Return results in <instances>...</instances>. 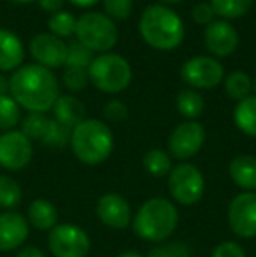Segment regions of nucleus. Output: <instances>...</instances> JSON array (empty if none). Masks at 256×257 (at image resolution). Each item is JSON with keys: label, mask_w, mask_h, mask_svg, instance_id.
Returning a JSON list of instances; mask_svg holds the SVG:
<instances>
[{"label": "nucleus", "mask_w": 256, "mask_h": 257, "mask_svg": "<svg viewBox=\"0 0 256 257\" xmlns=\"http://www.w3.org/2000/svg\"><path fill=\"white\" fill-rule=\"evenodd\" d=\"M14 102L30 112L44 114L58 100V81L49 68L41 65L20 67L9 79Z\"/></svg>", "instance_id": "1"}, {"label": "nucleus", "mask_w": 256, "mask_h": 257, "mask_svg": "<svg viewBox=\"0 0 256 257\" xmlns=\"http://www.w3.org/2000/svg\"><path fill=\"white\" fill-rule=\"evenodd\" d=\"M142 39L154 49L170 51L181 46L185 39V25L181 18L168 7L154 4L144 9L139 21Z\"/></svg>", "instance_id": "2"}, {"label": "nucleus", "mask_w": 256, "mask_h": 257, "mask_svg": "<svg viewBox=\"0 0 256 257\" xmlns=\"http://www.w3.org/2000/svg\"><path fill=\"white\" fill-rule=\"evenodd\" d=\"M179 213L167 198H151L133 217V231L139 238L160 243L172 236L178 227Z\"/></svg>", "instance_id": "3"}, {"label": "nucleus", "mask_w": 256, "mask_h": 257, "mask_svg": "<svg viewBox=\"0 0 256 257\" xmlns=\"http://www.w3.org/2000/svg\"><path fill=\"white\" fill-rule=\"evenodd\" d=\"M114 137L99 119H84L70 133V149L84 165H99L113 153Z\"/></svg>", "instance_id": "4"}, {"label": "nucleus", "mask_w": 256, "mask_h": 257, "mask_svg": "<svg viewBox=\"0 0 256 257\" xmlns=\"http://www.w3.org/2000/svg\"><path fill=\"white\" fill-rule=\"evenodd\" d=\"M88 77L97 89L104 93H120L132 81L130 63L120 54H100L88 67Z\"/></svg>", "instance_id": "5"}, {"label": "nucleus", "mask_w": 256, "mask_h": 257, "mask_svg": "<svg viewBox=\"0 0 256 257\" xmlns=\"http://www.w3.org/2000/svg\"><path fill=\"white\" fill-rule=\"evenodd\" d=\"M75 35L92 51H109L118 42V28L111 18L100 13H86L75 23Z\"/></svg>", "instance_id": "6"}, {"label": "nucleus", "mask_w": 256, "mask_h": 257, "mask_svg": "<svg viewBox=\"0 0 256 257\" xmlns=\"http://www.w3.org/2000/svg\"><path fill=\"white\" fill-rule=\"evenodd\" d=\"M204 175L192 163H181L168 173V193L178 203L186 206L198 203L204 196Z\"/></svg>", "instance_id": "7"}, {"label": "nucleus", "mask_w": 256, "mask_h": 257, "mask_svg": "<svg viewBox=\"0 0 256 257\" xmlns=\"http://www.w3.org/2000/svg\"><path fill=\"white\" fill-rule=\"evenodd\" d=\"M48 245L55 257H86L92 248L88 233L75 224H56L49 231Z\"/></svg>", "instance_id": "8"}, {"label": "nucleus", "mask_w": 256, "mask_h": 257, "mask_svg": "<svg viewBox=\"0 0 256 257\" xmlns=\"http://www.w3.org/2000/svg\"><path fill=\"white\" fill-rule=\"evenodd\" d=\"M34 156L32 142L21 132H4L0 135V166L9 172L23 170Z\"/></svg>", "instance_id": "9"}, {"label": "nucleus", "mask_w": 256, "mask_h": 257, "mask_svg": "<svg viewBox=\"0 0 256 257\" xmlns=\"http://www.w3.org/2000/svg\"><path fill=\"white\" fill-rule=\"evenodd\" d=\"M181 77L188 86L211 89L223 81V67L216 58L195 56L183 65Z\"/></svg>", "instance_id": "10"}, {"label": "nucleus", "mask_w": 256, "mask_h": 257, "mask_svg": "<svg viewBox=\"0 0 256 257\" xmlns=\"http://www.w3.org/2000/svg\"><path fill=\"white\" fill-rule=\"evenodd\" d=\"M228 224L239 238L256 236V193L244 191L230 201Z\"/></svg>", "instance_id": "11"}, {"label": "nucleus", "mask_w": 256, "mask_h": 257, "mask_svg": "<svg viewBox=\"0 0 256 257\" xmlns=\"http://www.w3.org/2000/svg\"><path fill=\"white\" fill-rule=\"evenodd\" d=\"M205 142V130L200 122H181L168 137V151L176 159H190L202 149Z\"/></svg>", "instance_id": "12"}, {"label": "nucleus", "mask_w": 256, "mask_h": 257, "mask_svg": "<svg viewBox=\"0 0 256 257\" xmlns=\"http://www.w3.org/2000/svg\"><path fill=\"white\" fill-rule=\"evenodd\" d=\"M30 53L44 68H58L67 61V44L53 34L35 35L30 42Z\"/></svg>", "instance_id": "13"}, {"label": "nucleus", "mask_w": 256, "mask_h": 257, "mask_svg": "<svg viewBox=\"0 0 256 257\" xmlns=\"http://www.w3.org/2000/svg\"><path fill=\"white\" fill-rule=\"evenodd\" d=\"M97 215L100 222L111 229H127L132 222V210L121 194H104L97 203Z\"/></svg>", "instance_id": "14"}, {"label": "nucleus", "mask_w": 256, "mask_h": 257, "mask_svg": "<svg viewBox=\"0 0 256 257\" xmlns=\"http://www.w3.org/2000/svg\"><path fill=\"white\" fill-rule=\"evenodd\" d=\"M28 238V220L21 213L6 210L0 213V252L20 248Z\"/></svg>", "instance_id": "15"}, {"label": "nucleus", "mask_w": 256, "mask_h": 257, "mask_svg": "<svg viewBox=\"0 0 256 257\" xmlns=\"http://www.w3.org/2000/svg\"><path fill=\"white\" fill-rule=\"evenodd\" d=\"M204 42L209 53L223 58L230 56L237 49L239 35H237L235 28L226 21H212L204 32Z\"/></svg>", "instance_id": "16"}, {"label": "nucleus", "mask_w": 256, "mask_h": 257, "mask_svg": "<svg viewBox=\"0 0 256 257\" xmlns=\"http://www.w3.org/2000/svg\"><path fill=\"white\" fill-rule=\"evenodd\" d=\"M25 58L20 37L11 30H0V70H18Z\"/></svg>", "instance_id": "17"}, {"label": "nucleus", "mask_w": 256, "mask_h": 257, "mask_svg": "<svg viewBox=\"0 0 256 257\" xmlns=\"http://www.w3.org/2000/svg\"><path fill=\"white\" fill-rule=\"evenodd\" d=\"M228 172L232 180L247 193H256V158L253 156H237L230 161Z\"/></svg>", "instance_id": "18"}, {"label": "nucleus", "mask_w": 256, "mask_h": 257, "mask_svg": "<svg viewBox=\"0 0 256 257\" xmlns=\"http://www.w3.org/2000/svg\"><path fill=\"white\" fill-rule=\"evenodd\" d=\"M53 110H55V121H58L60 124H63L68 130H74L79 122L84 121L86 108L81 100L75 96H58V100L53 105Z\"/></svg>", "instance_id": "19"}, {"label": "nucleus", "mask_w": 256, "mask_h": 257, "mask_svg": "<svg viewBox=\"0 0 256 257\" xmlns=\"http://www.w3.org/2000/svg\"><path fill=\"white\" fill-rule=\"evenodd\" d=\"M28 222L39 231H51L58 222V210L51 201L37 198L28 205Z\"/></svg>", "instance_id": "20"}, {"label": "nucleus", "mask_w": 256, "mask_h": 257, "mask_svg": "<svg viewBox=\"0 0 256 257\" xmlns=\"http://www.w3.org/2000/svg\"><path fill=\"white\" fill-rule=\"evenodd\" d=\"M233 121L242 133L256 137V96H247L237 103Z\"/></svg>", "instance_id": "21"}, {"label": "nucleus", "mask_w": 256, "mask_h": 257, "mask_svg": "<svg viewBox=\"0 0 256 257\" xmlns=\"http://www.w3.org/2000/svg\"><path fill=\"white\" fill-rule=\"evenodd\" d=\"M144 168L149 175L161 179V177H168L172 170V159L170 154H167L161 149H151L149 153L144 156Z\"/></svg>", "instance_id": "22"}, {"label": "nucleus", "mask_w": 256, "mask_h": 257, "mask_svg": "<svg viewBox=\"0 0 256 257\" xmlns=\"http://www.w3.org/2000/svg\"><path fill=\"white\" fill-rule=\"evenodd\" d=\"M23 191L16 179L9 175H0V208H16L21 203Z\"/></svg>", "instance_id": "23"}, {"label": "nucleus", "mask_w": 256, "mask_h": 257, "mask_svg": "<svg viewBox=\"0 0 256 257\" xmlns=\"http://www.w3.org/2000/svg\"><path fill=\"white\" fill-rule=\"evenodd\" d=\"M178 110L186 119H197L204 112V98L195 89H183L176 100Z\"/></svg>", "instance_id": "24"}, {"label": "nucleus", "mask_w": 256, "mask_h": 257, "mask_svg": "<svg viewBox=\"0 0 256 257\" xmlns=\"http://www.w3.org/2000/svg\"><path fill=\"white\" fill-rule=\"evenodd\" d=\"M251 89H253V84H251V79L247 74L244 72H233L228 77L225 79V91L230 98L233 100H244L249 96Z\"/></svg>", "instance_id": "25"}, {"label": "nucleus", "mask_w": 256, "mask_h": 257, "mask_svg": "<svg viewBox=\"0 0 256 257\" xmlns=\"http://www.w3.org/2000/svg\"><path fill=\"white\" fill-rule=\"evenodd\" d=\"M211 6L216 14L228 20H235L251 9L253 0H211Z\"/></svg>", "instance_id": "26"}, {"label": "nucleus", "mask_w": 256, "mask_h": 257, "mask_svg": "<svg viewBox=\"0 0 256 257\" xmlns=\"http://www.w3.org/2000/svg\"><path fill=\"white\" fill-rule=\"evenodd\" d=\"M49 119L44 114H37V112H30L21 122V133L27 137L28 140H41L44 139L46 132H48Z\"/></svg>", "instance_id": "27"}, {"label": "nucleus", "mask_w": 256, "mask_h": 257, "mask_svg": "<svg viewBox=\"0 0 256 257\" xmlns=\"http://www.w3.org/2000/svg\"><path fill=\"white\" fill-rule=\"evenodd\" d=\"M20 105L14 102L13 96L0 95V130L11 132L20 122Z\"/></svg>", "instance_id": "28"}, {"label": "nucleus", "mask_w": 256, "mask_h": 257, "mask_svg": "<svg viewBox=\"0 0 256 257\" xmlns=\"http://www.w3.org/2000/svg\"><path fill=\"white\" fill-rule=\"evenodd\" d=\"M75 20L70 13H65V11H60V13L53 14L49 18V30L55 37L58 39H65V37H70L72 34H75Z\"/></svg>", "instance_id": "29"}, {"label": "nucleus", "mask_w": 256, "mask_h": 257, "mask_svg": "<svg viewBox=\"0 0 256 257\" xmlns=\"http://www.w3.org/2000/svg\"><path fill=\"white\" fill-rule=\"evenodd\" d=\"M70 133L72 130L65 128L63 124H60L55 119H49L48 132H46L44 139H42V144L48 147H53V149H62L67 144H70Z\"/></svg>", "instance_id": "30"}, {"label": "nucleus", "mask_w": 256, "mask_h": 257, "mask_svg": "<svg viewBox=\"0 0 256 257\" xmlns=\"http://www.w3.org/2000/svg\"><path fill=\"white\" fill-rule=\"evenodd\" d=\"M93 61V53L92 49H88L84 44H81L79 41L70 42L67 46V67H77V68H88Z\"/></svg>", "instance_id": "31"}, {"label": "nucleus", "mask_w": 256, "mask_h": 257, "mask_svg": "<svg viewBox=\"0 0 256 257\" xmlns=\"http://www.w3.org/2000/svg\"><path fill=\"white\" fill-rule=\"evenodd\" d=\"M90 77L88 68H77V67H67L63 72V84L70 91H81L86 88Z\"/></svg>", "instance_id": "32"}, {"label": "nucleus", "mask_w": 256, "mask_h": 257, "mask_svg": "<svg viewBox=\"0 0 256 257\" xmlns=\"http://www.w3.org/2000/svg\"><path fill=\"white\" fill-rule=\"evenodd\" d=\"M104 9L107 13V18L127 20L132 13V0H104Z\"/></svg>", "instance_id": "33"}, {"label": "nucleus", "mask_w": 256, "mask_h": 257, "mask_svg": "<svg viewBox=\"0 0 256 257\" xmlns=\"http://www.w3.org/2000/svg\"><path fill=\"white\" fill-rule=\"evenodd\" d=\"M104 117L113 122L125 121L128 117V107L123 102H120V100H111L104 107Z\"/></svg>", "instance_id": "34"}, {"label": "nucleus", "mask_w": 256, "mask_h": 257, "mask_svg": "<svg viewBox=\"0 0 256 257\" xmlns=\"http://www.w3.org/2000/svg\"><path fill=\"white\" fill-rule=\"evenodd\" d=\"M147 257H190V250L181 243H170L151 250Z\"/></svg>", "instance_id": "35"}, {"label": "nucleus", "mask_w": 256, "mask_h": 257, "mask_svg": "<svg viewBox=\"0 0 256 257\" xmlns=\"http://www.w3.org/2000/svg\"><path fill=\"white\" fill-rule=\"evenodd\" d=\"M211 257H246V252L235 241H223L212 250Z\"/></svg>", "instance_id": "36"}, {"label": "nucleus", "mask_w": 256, "mask_h": 257, "mask_svg": "<svg viewBox=\"0 0 256 257\" xmlns=\"http://www.w3.org/2000/svg\"><path fill=\"white\" fill-rule=\"evenodd\" d=\"M214 16H216V13H214V9H212V6L211 4H197V6L193 7V20H195V23H198V25H211L212 21H214Z\"/></svg>", "instance_id": "37"}, {"label": "nucleus", "mask_w": 256, "mask_h": 257, "mask_svg": "<svg viewBox=\"0 0 256 257\" xmlns=\"http://www.w3.org/2000/svg\"><path fill=\"white\" fill-rule=\"evenodd\" d=\"M37 2L46 13H51V14L60 13V9L63 6V0H37Z\"/></svg>", "instance_id": "38"}, {"label": "nucleus", "mask_w": 256, "mask_h": 257, "mask_svg": "<svg viewBox=\"0 0 256 257\" xmlns=\"http://www.w3.org/2000/svg\"><path fill=\"white\" fill-rule=\"evenodd\" d=\"M16 257H44V254H42V250H39L37 247H25L18 252Z\"/></svg>", "instance_id": "39"}, {"label": "nucleus", "mask_w": 256, "mask_h": 257, "mask_svg": "<svg viewBox=\"0 0 256 257\" xmlns=\"http://www.w3.org/2000/svg\"><path fill=\"white\" fill-rule=\"evenodd\" d=\"M70 4H74V6L77 7H90V6H95L99 0H68Z\"/></svg>", "instance_id": "40"}, {"label": "nucleus", "mask_w": 256, "mask_h": 257, "mask_svg": "<svg viewBox=\"0 0 256 257\" xmlns=\"http://www.w3.org/2000/svg\"><path fill=\"white\" fill-rule=\"evenodd\" d=\"M118 257H142L139 254V252H133V250H127V252H123V254H120Z\"/></svg>", "instance_id": "41"}, {"label": "nucleus", "mask_w": 256, "mask_h": 257, "mask_svg": "<svg viewBox=\"0 0 256 257\" xmlns=\"http://www.w3.org/2000/svg\"><path fill=\"white\" fill-rule=\"evenodd\" d=\"M9 2H14V4H30V2H37V0H9Z\"/></svg>", "instance_id": "42"}, {"label": "nucleus", "mask_w": 256, "mask_h": 257, "mask_svg": "<svg viewBox=\"0 0 256 257\" xmlns=\"http://www.w3.org/2000/svg\"><path fill=\"white\" fill-rule=\"evenodd\" d=\"M161 2H167V4H178V2H183V0H161Z\"/></svg>", "instance_id": "43"}, {"label": "nucleus", "mask_w": 256, "mask_h": 257, "mask_svg": "<svg viewBox=\"0 0 256 257\" xmlns=\"http://www.w3.org/2000/svg\"><path fill=\"white\" fill-rule=\"evenodd\" d=\"M253 88H254V91H256V79H254V84H253Z\"/></svg>", "instance_id": "44"}]
</instances>
